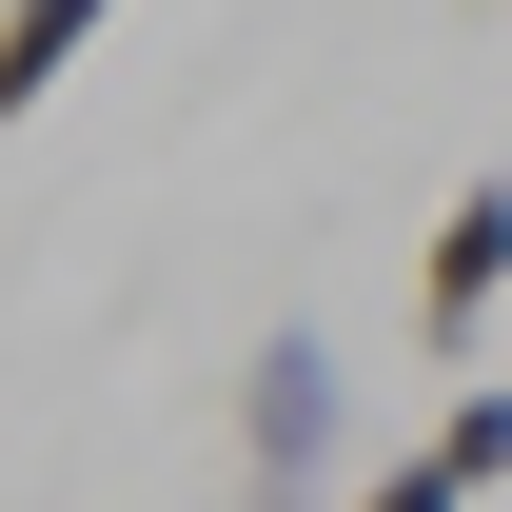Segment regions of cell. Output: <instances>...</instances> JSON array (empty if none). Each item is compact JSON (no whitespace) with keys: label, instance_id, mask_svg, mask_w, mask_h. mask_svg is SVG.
<instances>
[{"label":"cell","instance_id":"cell-1","mask_svg":"<svg viewBox=\"0 0 512 512\" xmlns=\"http://www.w3.org/2000/svg\"><path fill=\"white\" fill-rule=\"evenodd\" d=\"M237 453H256V512H316V473H335V355H316V335H256Z\"/></svg>","mask_w":512,"mask_h":512},{"label":"cell","instance_id":"cell-2","mask_svg":"<svg viewBox=\"0 0 512 512\" xmlns=\"http://www.w3.org/2000/svg\"><path fill=\"white\" fill-rule=\"evenodd\" d=\"M493 296H512V178H473L434 237H414V355H473Z\"/></svg>","mask_w":512,"mask_h":512},{"label":"cell","instance_id":"cell-3","mask_svg":"<svg viewBox=\"0 0 512 512\" xmlns=\"http://www.w3.org/2000/svg\"><path fill=\"white\" fill-rule=\"evenodd\" d=\"M99 20H119V0H0V119H40V99L99 60Z\"/></svg>","mask_w":512,"mask_h":512},{"label":"cell","instance_id":"cell-4","mask_svg":"<svg viewBox=\"0 0 512 512\" xmlns=\"http://www.w3.org/2000/svg\"><path fill=\"white\" fill-rule=\"evenodd\" d=\"M414 453H434L453 493H512V375H473V394H453V414H434Z\"/></svg>","mask_w":512,"mask_h":512},{"label":"cell","instance_id":"cell-5","mask_svg":"<svg viewBox=\"0 0 512 512\" xmlns=\"http://www.w3.org/2000/svg\"><path fill=\"white\" fill-rule=\"evenodd\" d=\"M335 512H473V493H453L434 453H394V473H355V493H335Z\"/></svg>","mask_w":512,"mask_h":512}]
</instances>
